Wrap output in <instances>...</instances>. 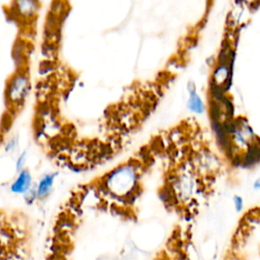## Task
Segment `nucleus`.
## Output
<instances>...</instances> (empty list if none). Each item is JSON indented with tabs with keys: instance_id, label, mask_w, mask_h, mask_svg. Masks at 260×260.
<instances>
[{
	"instance_id": "obj_1",
	"label": "nucleus",
	"mask_w": 260,
	"mask_h": 260,
	"mask_svg": "<svg viewBox=\"0 0 260 260\" xmlns=\"http://www.w3.org/2000/svg\"><path fill=\"white\" fill-rule=\"evenodd\" d=\"M0 214V260H28L30 236L22 221Z\"/></svg>"
},
{
	"instance_id": "obj_2",
	"label": "nucleus",
	"mask_w": 260,
	"mask_h": 260,
	"mask_svg": "<svg viewBox=\"0 0 260 260\" xmlns=\"http://www.w3.org/2000/svg\"><path fill=\"white\" fill-rule=\"evenodd\" d=\"M139 180L137 168L132 162L123 164L111 171L105 180L109 193L116 198L131 196Z\"/></svg>"
},
{
	"instance_id": "obj_3",
	"label": "nucleus",
	"mask_w": 260,
	"mask_h": 260,
	"mask_svg": "<svg viewBox=\"0 0 260 260\" xmlns=\"http://www.w3.org/2000/svg\"><path fill=\"white\" fill-rule=\"evenodd\" d=\"M28 78L23 73H17L12 76L7 86V99L13 104L18 105L28 93Z\"/></svg>"
},
{
	"instance_id": "obj_4",
	"label": "nucleus",
	"mask_w": 260,
	"mask_h": 260,
	"mask_svg": "<svg viewBox=\"0 0 260 260\" xmlns=\"http://www.w3.org/2000/svg\"><path fill=\"white\" fill-rule=\"evenodd\" d=\"M32 177L31 173L27 169H23L18 173L16 179L11 184L10 190L15 194H24L31 188Z\"/></svg>"
},
{
	"instance_id": "obj_5",
	"label": "nucleus",
	"mask_w": 260,
	"mask_h": 260,
	"mask_svg": "<svg viewBox=\"0 0 260 260\" xmlns=\"http://www.w3.org/2000/svg\"><path fill=\"white\" fill-rule=\"evenodd\" d=\"M55 176H56V174L47 173V174L43 175V177L40 179L39 183L36 186L37 198L39 200H43L50 195V193L52 192V189H53Z\"/></svg>"
},
{
	"instance_id": "obj_6",
	"label": "nucleus",
	"mask_w": 260,
	"mask_h": 260,
	"mask_svg": "<svg viewBox=\"0 0 260 260\" xmlns=\"http://www.w3.org/2000/svg\"><path fill=\"white\" fill-rule=\"evenodd\" d=\"M187 108L189 109L190 112L197 115H200L204 112V104L196 91L189 93Z\"/></svg>"
},
{
	"instance_id": "obj_7",
	"label": "nucleus",
	"mask_w": 260,
	"mask_h": 260,
	"mask_svg": "<svg viewBox=\"0 0 260 260\" xmlns=\"http://www.w3.org/2000/svg\"><path fill=\"white\" fill-rule=\"evenodd\" d=\"M23 198H24V201L27 203V204H32L38 198H37V190H36V187H32L26 192L23 194Z\"/></svg>"
},
{
	"instance_id": "obj_8",
	"label": "nucleus",
	"mask_w": 260,
	"mask_h": 260,
	"mask_svg": "<svg viewBox=\"0 0 260 260\" xmlns=\"http://www.w3.org/2000/svg\"><path fill=\"white\" fill-rule=\"evenodd\" d=\"M26 154H27V152L24 150L23 152H21V154L18 156V158H17V160H16V166H15V168H16V172H21L22 170H23V166H24V162H25V160H26Z\"/></svg>"
},
{
	"instance_id": "obj_9",
	"label": "nucleus",
	"mask_w": 260,
	"mask_h": 260,
	"mask_svg": "<svg viewBox=\"0 0 260 260\" xmlns=\"http://www.w3.org/2000/svg\"><path fill=\"white\" fill-rule=\"evenodd\" d=\"M233 202H234V206H235V209L237 212H241L244 208V201H243V198L239 195H235L233 197Z\"/></svg>"
},
{
	"instance_id": "obj_10",
	"label": "nucleus",
	"mask_w": 260,
	"mask_h": 260,
	"mask_svg": "<svg viewBox=\"0 0 260 260\" xmlns=\"http://www.w3.org/2000/svg\"><path fill=\"white\" fill-rule=\"evenodd\" d=\"M16 144H17L16 139H10V140L6 143V145H5V151H6V152L10 151L11 149H13V148L16 146Z\"/></svg>"
},
{
	"instance_id": "obj_11",
	"label": "nucleus",
	"mask_w": 260,
	"mask_h": 260,
	"mask_svg": "<svg viewBox=\"0 0 260 260\" xmlns=\"http://www.w3.org/2000/svg\"><path fill=\"white\" fill-rule=\"evenodd\" d=\"M253 188H254L255 190H260V178H258V179L254 182Z\"/></svg>"
}]
</instances>
